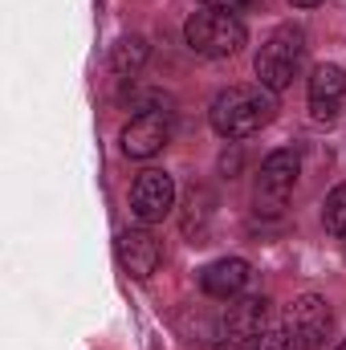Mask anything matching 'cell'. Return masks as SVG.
<instances>
[{
	"instance_id": "cell-9",
	"label": "cell",
	"mask_w": 346,
	"mask_h": 350,
	"mask_svg": "<svg viewBox=\"0 0 346 350\" xmlns=\"http://www.w3.org/2000/svg\"><path fill=\"white\" fill-rule=\"evenodd\" d=\"M114 245H118L122 269H127L131 277H139V281H147V277L159 269V261H163V245H159L147 228H122Z\"/></svg>"
},
{
	"instance_id": "cell-13",
	"label": "cell",
	"mask_w": 346,
	"mask_h": 350,
	"mask_svg": "<svg viewBox=\"0 0 346 350\" xmlns=\"http://www.w3.org/2000/svg\"><path fill=\"white\" fill-rule=\"evenodd\" d=\"M322 220H326V232L346 241V183H338L330 196H326V208H322Z\"/></svg>"
},
{
	"instance_id": "cell-1",
	"label": "cell",
	"mask_w": 346,
	"mask_h": 350,
	"mask_svg": "<svg viewBox=\"0 0 346 350\" xmlns=\"http://www.w3.org/2000/svg\"><path fill=\"white\" fill-rule=\"evenodd\" d=\"M277 118V94L265 90L261 82L253 86H228L212 98L208 122L220 139H249L261 126H269Z\"/></svg>"
},
{
	"instance_id": "cell-6",
	"label": "cell",
	"mask_w": 346,
	"mask_h": 350,
	"mask_svg": "<svg viewBox=\"0 0 346 350\" xmlns=\"http://www.w3.org/2000/svg\"><path fill=\"white\" fill-rule=\"evenodd\" d=\"M172 143V110H139L122 126V155L127 159H151Z\"/></svg>"
},
{
	"instance_id": "cell-14",
	"label": "cell",
	"mask_w": 346,
	"mask_h": 350,
	"mask_svg": "<svg viewBox=\"0 0 346 350\" xmlns=\"http://www.w3.org/2000/svg\"><path fill=\"white\" fill-rule=\"evenodd\" d=\"M204 8H220V12H241V8H249L253 0H200Z\"/></svg>"
},
{
	"instance_id": "cell-12",
	"label": "cell",
	"mask_w": 346,
	"mask_h": 350,
	"mask_svg": "<svg viewBox=\"0 0 346 350\" xmlns=\"http://www.w3.org/2000/svg\"><path fill=\"white\" fill-rule=\"evenodd\" d=\"M147 41L143 37H122L118 45H114V53H110V70L118 74V78H135L139 70H143V62H147Z\"/></svg>"
},
{
	"instance_id": "cell-10",
	"label": "cell",
	"mask_w": 346,
	"mask_h": 350,
	"mask_svg": "<svg viewBox=\"0 0 346 350\" xmlns=\"http://www.w3.org/2000/svg\"><path fill=\"white\" fill-rule=\"evenodd\" d=\"M346 98V70L334 62H322L314 74H310V114L318 122H330L338 114Z\"/></svg>"
},
{
	"instance_id": "cell-15",
	"label": "cell",
	"mask_w": 346,
	"mask_h": 350,
	"mask_svg": "<svg viewBox=\"0 0 346 350\" xmlns=\"http://www.w3.org/2000/svg\"><path fill=\"white\" fill-rule=\"evenodd\" d=\"M293 8H314V4H322V0H289Z\"/></svg>"
},
{
	"instance_id": "cell-4",
	"label": "cell",
	"mask_w": 346,
	"mask_h": 350,
	"mask_svg": "<svg viewBox=\"0 0 346 350\" xmlns=\"http://www.w3.org/2000/svg\"><path fill=\"white\" fill-rule=\"evenodd\" d=\"M330 326H334L330 301L318 297V293L293 297L285 318H281V334H285V347L289 350H318L330 338Z\"/></svg>"
},
{
	"instance_id": "cell-7",
	"label": "cell",
	"mask_w": 346,
	"mask_h": 350,
	"mask_svg": "<svg viewBox=\"0 0 346 350\" xmlns=\"http://www.w3.org/2000/svg\"><path fill=\"white\" fill-rule=\"evenodd\" d=\"M175 208V179L159 167H147V172L135 179L131 187V212L139 224H159L163 216H172Z\"/></svg>"
},
{
	"instance_id": "cell-11",
	"label": "cell",
	"mask_w": 346,
	"mask_h": 350,
	"mask_svg": "<svg viewBox=\"0 0 346 350\" xmlns=\"http://www.w3.org/2000/svg\"><path fill=\"white\" fill-rule=\"evenodd\" d=\"M249 277H253L249 261H241V257H220V261H212L200 273V289H204L208 297H216V301H232V297H241V289L249 285Z\"/></svg>"
},
{
	"instance_id": "cell-2",
	"label": "cell",
	"mask_w": 346,
	"mask_h": 350,
	"mask_svg": "<svg viewBox=\"0 0 346 350\" xmlns=\"http://www.w3.org/2000/svg\"><path fill=\"white\" fill-rule=\"evenodd\" d=\"M183 41L191 53L200 57H232L241 53V45L249 41L245 25L237 12H220V8H200L183 21Z\"/></svg>"
},
{
	"instance_id": "cell-5",
	"label": "cell",
	"mask_w": 346,
	"mask_h": 350,
	"mask_svg": "<svg viewBox=\"0 0 346 350\" xmlns=\"http://www.w3.org/2000/svg\"><path fill=\"white\" fill-rule=\"evenodd\" d=\"M297 172H302L297 151H289V147L273 151V155L261 163V175H257V212H265V216H281L285 204H289V196H293Z\"/></svg>"
},
{
	"instance_id": "cell-8",
	"label": "cell",
	"mask_w": 346,
	"mask_h": 350,
	"mask_svg": "<svg viewBox=\"0 0 346 350\" xmlns=\"http://www.w3.org/2000/svg\"><path fill=\"white\" fill-rule=\"evenodd\" d=\"M265 330H269V301L265 297H245V301L228 306V314H224V338L237 350H249Z\"/></svg>"
},
{
	"instance_id": "cell-3",
	"label": "cell",
	"mask_w": 346,
	"mask_h": 350,
	"mask_svg": "<svg viewBox=\"0 0 346 350\" xmlns=\"http://www.w3.org/2000/svg\"><path fill=\"white\" fill-rule=\"evenodd\" d=\"M302 62H306V33H302L297 25H281V29L269 33V41L257 49L253 70H257L261 86L273 90V94H281V90L297 78Z\"/></svg>"
},
{
	"instance_id": "cell-16",
	"label": "cell",
	"mask_w": 346,
	"mask_h": 350,
	"mask_svg": "<svg viewBox=\"0 0 346 350\" xmlns=\"http://www.w3.org/2000/svg\"><path fill=\"white\" fill-rule=\"evenodd\" d=\"M338 350H346V338H343V342H338Z\"/></svg>"
}]
</instances>
